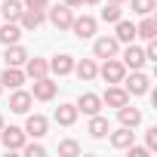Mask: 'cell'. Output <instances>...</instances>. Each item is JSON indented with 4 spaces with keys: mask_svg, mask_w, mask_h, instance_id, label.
I'll use <instances>...</instances> for the list:
<instances>
[{
    "mask_svg": "<svg viewBox=\"0 0 157 157\" xmlns=\"http://www.w3.org/2000/svg\"><path fill=\"white\" fill-rule=\"evenodd\" d=\"M25 139H28V132L22 126H3L0 129V145H3L6 151H22Z\"/></svg>",
    "mask_w": 157,
    "mask_h": 157,
    "instance_id": "cell-1",
    "label": "cell"
},
{
    "mask_svg": "<svg viewBox=\"0 0 157 157\" xmlns=\"http://www.w3.org/2000/svg\"><path fill=\"white\" fill-rule=\"evenodd\" d=\"M120 83H123V90H126L129 96H145V93L151 90V80H148L142 71H132L129 77L123 74V80H120Z\"/></svg>",
    "mask_w": 157,
    "mask_h": 157,
    "instance_id": "cell-2",
    "label": "cell"
},
{
    "mask_svg": "<svg viewBox=\"0 0 157 157\" xmlns=\"http://www.w3.org/2000/svg\"><path fill=\"white\" fill-rule=\"evenodd\" d=\"M99 74H102V80H105V83H120V80H123V74H126V65H123L120 59L111 56V59H105V65L99 68Z\"/></svg>",
    "mask_w": 157,
    "mask_h": 157,
    "instance_id": "cell-3",
    "label": "cell"
},
{
    "mask_svg": "<svg viewBox=\"0 0 157 157\" xmlns=\"http://www.w3.org/2000/svg\"><path fill=\"white\" fill-rule=\"evenodd\" d=\"M126 102H129V93L117 83H108V90L102 93V105H108V108H123Z\"/></svg>",
    "mask_w": 157,
    "mask_h": 157,
    "instance_id": "cell-4",
    "label": "cell"
},
{
    "mask_svg": "<svg viewBox=\"0 0 157 157\" xmlns=\"http://www.w3.org/2000/svg\"><path fill=\"white\" fill-rule=\"evenodd\" d=\"M56 93H59V83L56 80H49V77H37L34 80V99L37 102H49V99H56Z\"/></svg>",
    "mask_w": 157,
    "mask_h": 157,
    "instance_id": "cell-5",
    "label": "cell"
},
{
    "mask_svg": "<svg viewBox=\"0 0 157 157\" xmlns=\"http://www.w3.org/2000/svg\"><path fill=\"white\" fill-rule=\"evenodd\" d=\"M49 22H52L59 31H68L71 22H74V10L65 6V3H62V6H52V10H49Z\"/></svg>",
    "mask_w": 157,
    "mask_h": 157,
    "instance_id": "cell-6",
    "label": "cell"
},
{
    "mask_svg": "<svg viewBox=\"0 0 157 157\" xmlns=\"http://www.w3.org/2000/svg\"><path fill=\"white\" fill-rule=\"evenodd\" d=\"M43 19H46V13L43 10H22V16H19V25H22V31H37L40 25H43Z\"/></svg>",
    "mask_w": 157,
    "mask_h": 157,
    "instance_id": "cell-7",
    "label": "cell"
},
{
    "mask_svg": "<svg viewBox=\"0 0 157 157\" xmlns=\"http://www.w3.org/2000/svg\"><path fill=\"white\" fill-rule=\"evenodd\" d=\"M68 31H74V37L86 40V37H93V34H96V19H93V16H80V19H74V22H71V28H68Z\"/></svg>",
    "mask_w": 157,
    "mask_h": 157,
    "instance_id": "cell-8",
    "label": "cell"
},
{
    "mask_svg": "<svg viewBox=\"0 0 157 157\" xmlns=\"http://www.w3.org/2000/svg\"><path fill=\"white\" fill-rule=\"evenodd\" d=\"M117 49H120L117 37H99V40L93 43V52H96V59H111V56H117Z\"/></svg>",
    "mask_w": 157,
    "mask_h": 157,
    "instance_id": "cell-9",
    "label": "cell"
},
{
    "mask_svg": "<svg viewBox=\"0 0 157 157\" xmlns=\"http://www.w3.org/2000/svg\"><path fill=\"white\" fill-rule=\"evenodd\" d=\"M31 105H34V96H31V93H25V90H13V96H10V111H16V114H28Z\"/></svg>",
    "mask_w": 157,
    "mask_h": 157,
    "instance_id": "cell-10",
    "label": "cell"
},
{
    "mask_svg": "<svg viewBox=\"0 0 157 157\" xmlns=\"http://www.w3.org/2000/svg\"><path fill=\"white\" fill-rule=\"evenodd\" d=\"M77 111H83L86 117H90V114H99V111H102V96H96V93H80V99H77Z\"/></svg>",
    "mask_w": 157,
    "mask_h": 157,
    "instance_id": "cell-11",
    "label": "cell"
},
{
    "mask_svg": "<svg viewBox=\"0 0 157 157\" xmlns=\"http://www.w3.org/2000/svg\"><path fill=\"white\" fill-rule=\"evenodd\" d=\"M0 83H3L6 90H19V86L25 83V71H22V68L6 65V68H3V74H0Z\"/></svg>",
    "mask_w": 157,
    "mask_h": 157,
    "instance_id": "cell-12",
    "label": "cell"
},
{
    "mask_svg": "<svg viewBox=\"0 0 157 157\" xmlns=\"http://www.w3.org/2000/svg\"><path fill=\"white\" fill-rule=\"evenodd\" d=\"M46 129H49V120L43 114H28V120H25V132L28 136L40 139V136H46Z\"/></svg>",
    "mask_w": 157,
    "mask_h": 157,
    "instance_id": "cell-13",
    "label": "cell"
},
{
    "mask_svg": "<svg viewBox=\"0 0 157 157\" xmlns=\"http://www.w3.org/2000/svg\"><path fill=\"white\" fill-rule=\"evenodd\" d=\"M49 74V62L46 59H25V77H31V80H37V77H46Z\"/></svg>",
    "mask_w": 157,
    "mask_h": 157,
    "instance_id": "cell-14",
    "label": "cell"
},
{
    "mask_svg": "<svg viewBox=\"0 0 157 157\" xmlns=\"http://www.w3.org/2000/svg\"><path fill=\"white\" fill-rule=\"evenodd\" d=\"M117 117H120V126H129V129H136L142 123V111L139 108H129V102L123 108H117Z\"/></svg>",
    "mask_w": 157,
    "mask_h": 157,
    "instance_id": "cell-15",
    "label": "cell"
},
{
    "mask_svg": "<svg viewBox=\"0 0 157 157\" xmlns=\"http://www.w3.org/2000/svg\"><path fill=\"white\" fill-rule=\"evenodd\" d=\"M74 74L80 77V80H96L99 65H96L93 59H80V62H74Z\"/></svg>",
    "mask_w": 157,
    "mask_h": 157,
    "instance_id": "cell-16",
    "label": "cell"
},
{
    "mask_svg": "<svg viewBox=\"0 0 157 157\" xmlns=\"http://www.w3.org/2000/svg\"><path fill=\"white\" fill-rule=\"evenodd\" d=\"M22 37V25L19 22H6V25H0V43L10 46V43H19Z\"/></svg>",
    "mask_w": 157,
    "mask_h": 157,
    "instance_id": "cell-17",
    "label": "cell"
},
{
    "mask_svg": "<svg viewBox=\"0 0 157 157\" xmlns=\"http://www.w3.org/2000/svg\"><path fill=\"white\" fill-rule=\"evenodd\" d=\"M77 105H59L56 108V123L59 126H74V120H77Z\"/></svg>",
    "mask_w": 157,
    "mask_h": 157,
    "instance_id": "cell-18",
    "label": "cell"
},
{
    "mask_svg": "<svg viewBox=\"0 0 157 157\" xmlns=\"http://www.w3.org/2000/svg\"><path fill=\"white\" fill-rule=\"evenodd\" d=\"M114 25H117V31H114L117 43H132V40H136V25H132V22H126V19H117Z\"/></svg>",
    "mask_w": 157,
    "mask_h": 157,
    "instance_id": "cell-19",
    "label": "cell"
},
{
    "mask_svg": "<svg viewBox=\"0 0 157 157\" xmlns=\"http://www.w3.org/2000/svg\"><path fill=\"white\" fill-rule=\"evenodd\" d=\"M3 59H6V65H13V68H22V65H25V59H28V52H25V46H19V43H10V46H6V52H3Z\"/></svg>",
    "mask_w": 157,
    "mask_h": 157,
    "instance_id": "cell-20",
    "label": "cell"
},
{
    "mask_svg": "<svg viewBox=\"0 0 157 157\" xmlns=\"http://www.w3.org/2000/svg\"><path fill=\"white\" fill-rule=\"evenodd\" d=\"M123 65L132 68V71H142V65H145V49H139V46H126V52H123Z\"/></svg>",
    "mask_w": 157,
    "mask_h": 157,
    "instance_id": "cell-21",
    "label": "cell"
},
{
    "mask_svg": "<svg viewBox=\"0 0 157 157\" xmlns=\"http://www.w3.org/2000/svg\"><path fill=\"white\" fill-rule=\"evenodd\" d=\"M49 71H52V74H59V77H65V74H71V71H74V59L62 52V56H56V59L49 62Z\"/></svg>",
    "mask_w": 157,
    "mask_h": 157,
    "instance_id": "cell-22",
    "label": "cell"
},
{
    "mask_svg": "<svg viewBox=\"0 0 157 157\" xmlns=\"http://www.w3.org/2000/svg\"><path fill=\"white\" fill-rule=\"evenodd\" d=\"M86 132H90L93 139H105V136H108V120H105L102 114H90V126H86Z\"/></svg>",
    "mask_w": 157,
    "mask_h": 157,
    "instance_id": "cell-23",
    "label": "cell"
},
{
    "mask_svg": "<svg viewBox=\"0 0 157 157\" xmlns=\"http://www.w3.org/2000/svg\"><path fill=\"white\" fill-rule=\"evenodd\" d=\"M132 142H136V132H132L129 126H120L117 132H111V145H114V148H129Z\"/></svg>",
    "mask_w": 157,
    "mask_h": 157,
    "instance_id": "cell-24",
    "label": "cell"
},
{
    "mask_svg": "<svg viewBox=\"0 0 157 157\" xmlns=\"http://www.w3.org/2000/svg\"><path fill=\"white\" fill-rule=\"evenodd\" d=\"M22 10H25V3H19V0H3V3H0V13H3L6 22H19Z\"/></svg>",
    "mask_w": 157,
    "mask_h": 157,
    "instance_id": "cell-25",
    "label": "cell"
},
{
    "mask_svg": "<svg viewBox=\"0 0 157 157\" xmlns=\"http://www.w3.org/2000/svg\"><path fill=\"white\" fill-rule=\"evenodd\" d=\"M136 37H142V40H154V37H157V22H154L151 16H145L142 25H136Z\"/></svg>",
    "mask_w": 157,
    "mask_h": 157,
    "instance_id": "cell-26",
    "label": "cell"
},
{
    "mask_svg": "<svg viewBox=\"0 0 157 157\" xmlns=\"http://www.w3.org/2000/svg\"><path fill=\"white\" fill-rule=\"evenodd\" d=\"M59 154L62 157H77L80 154V145H77L74 139H65V142H59Z\"/></svg>",
    "mask_w": 157,
    "mask_h": 157,
    "instance_id": "cell-27",
    "label": "cell"
},
{
    "mask_svg": "<svg viewBox=\"0 0 157 157\" xmlns=\"http://www.w3.org/2000/svg\"><path fill=\"white\" fill-rule=\"evenodd\" d=\"M154 6H157L154 0H132V13H136V16H151Z\"/></svg>",
    "mask_w": 157,
    "mask_h": 157,
    "instance_id": "cell-28",
    "label": "cell"
},
{
    "mask_svg": "<svg viewBox=\"0 0 157 157\" xmlns=\"http://www.w3.org/2000/svg\"><path fill=\"white\" fill-rule=\"evenodd\" d=\"M102 19H105V22H117V19H120V3H108V6L102 10Z\"/></svg>",
    "mask_w": 157,
    "mask_h": 157,
    "instance_id": "cell-29",
    "label": "cell"
},
{
    "mask_svg": "<svg viewBox=\"0 0 157 157\" xmlns=\"http://www.w3.org/2000/svg\"><path fill=\"white\" fill-rule=\"evenodd\" d=\"M22 151L28 154V157H43L46 151H43V145H37V142H31V145H22Z\"/></svg>",
    "mask_w": 157,
    "mask_h": 157,
    "instance_id": "cell-30",
    "label": "cell"
},
{
    "mask_svg": "<svg viewBox=\"0 0 157 157\" xmlns=\"http://www.w3.org/2000/svg\"><path fill=\"white\" fill-rule=\"evenodd\" d=\"M145 62H157V43L154 40H148V46H145Z\"/></svg>",
    "mask_w": 157,
    "mask_h": 157,
    "instance_id": "cell-31",
    "label": "cell"
},
{
    "mask_svg": "<svg viewBox=\"0 0 157 157\" xmlns=\"http://www.w3.org/2000/svg\"><path fill=\"white\" fill-rule=\"evenodd\" d=\"M145 139H148V151H154V148H157V126H151Z\"/></svg>",
    "mask_w": 157,
    "mask_h": 157,
    "instance_id": "cell-32",
    "label": "cell"
},
{
    "mask_svg": "<svg viewBox=\"0 0 157 157\" xmlns=\"http://www.w3.org/2000/svg\"><path fill=\"white\" fill-rule=\"evenodd\" d=\"M151 151L148 148H139V145H129V157H148Z\"/></svg>",
    "mask_w": 157,
    "mask_h": 157,
    "instance_id": "cell-33",
    "label": "cell"
},
{
    "mask_svg": "<svg viewBox=\"0 0 157 157\" xmlns=\"http://www.w3.org/2000/svg\"><path fill=\"white\" fill-rule=\"evenodd\" d=\"M46 3H49V0H25L28 10H46Z\"/></svg>",
    "mask_w": 157,
    "mask_h": 157,
    "instance_id": "cell-34",
    "label": "cell"
},
{
    "mask_svg": "<svg viewBox=\"0 0 157 157\" xmlns=\"http://www.w3.org/2000/svg\"><path fill=\"white\" fill-rule=\"evenodd\" d=\"M65 6H71V10H77V6H83V0H65Z\"/></svg>",
    "mask_w": 157,
    "mask_h": 157,
    "instance_id": "cell-35",
    "label": "cell"
},
{
    "mask_svg": "<svg viewBox=\"0 0 157 157\" xmlns=\"http://www.w3.org/2000/svg\"><path fill=\"white\" fill-rule=\"evenodd\" d=\"M83 3H86V6H96V3H102V0H83Z\"/></svg>",
    "mask_w": 157,
    "mask_h": 157,
    "instance_id": "cell-36",
    "label": "cell"
},
{
    "mask_svg": "<svg viewBox=\"0 0 157 157\" xmlns=\"http://www.w3.org/2000/svg\"><path fill=\"white\" fill-rule=\"evenodd\" d=\"M108 3H123V0H108Z\"/></svg>",
    "mask_w": 157,
    "mask_h": 157,
    "instance_id": "cell-37",
    "label": "cell"
},
{
    "mask_svg": "<svg viewBox=\"0 0 157 157\" xmlns=\"http://www.w3.org/2000/svg\"><path fill=\"white\" fill-rule=\"evenodd\" d=\"M0 129H3V117H0Z\"/></svg>",
    "mask_w": 157,
    "mask_h": 157,
    "instance_id": "cell-38",
    "label": "cell"
},
{
    "mask_svg": "<svg viewBox=\"0 0 157 157\" xmlns=\"http://www.w3.org/2000/svg\"><path fill=\"white\" fill-rule=\"evenodd\" d=\"M0 93H3V83H0Z\"/></svg>",
    "mask_w": 157,
    "mask_h": 157,
    "instance_id": "cell-39",
    "label": "cell"
}]
</instances>
